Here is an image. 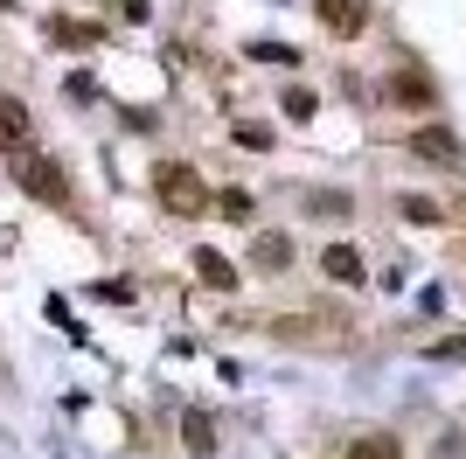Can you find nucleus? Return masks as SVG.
<instances>
[{
    "label": "nucleus",
    "mask_w": 466,
    "mask_h": 459,
    "mask_svg": "<svg viewBox=\"0 0 466 459\" xmlns=\"http://www.w3.org/2000/svg\"><path fill=\"white\" fill-rule=\"evenodd\" d=\"M390 91H397V105H425L431 84H425V70H397V84H390Z\"/></svg>",
    "instance_id": "11"
},
{
    "label": "nucleus",
    "mask_w": 466,
    "mask_h": 459,
    "mask_svg": "<svg viewBox=\"0 0 466 459\" xmlns=\"http://www.w3.org/2000/svg\"><path fill=\"white\" fill-rule=\"evenodd\" d=\"M154 189H160V209H167V216H202V209H209V181H202L188 160H160Z\"/></svg>",
    "instance_id": "1"
},
{
    "label": "nucleus",
    "mask_w": 466,
    "mask_h": 459,
    "mask_svg": "<svg viewBox=\"0 0 466 459\" xmlns=\"http://www.w3.org/2000/svg\"><path fill=\"white\" fill-rule=\"evenodd\" d=\"M0 7H7V0H0Z\"/></svg>",
    "instance_id": "17"
},
{
    "label": "nucleus",
    "mask_w": 466,
    "mask_h": 459,
    "mask_svg": "<svg viewBox=\"0 0 466 459\" xmlns=\"http://www.w3.org/2000/svg\"><path fill=\"white\" fill-rule=\"evenodd\" d=\"M349 459H404V445L390 439V432H362V439L349 445Z\"/></svg>",
    "instance_id": "9"
},
{
    "label": "nucleus",
    "mask_w": 466,
    "mask_h": 459,
    "mask_svg": "<svg viewBox=\"0 0 466 459\" xmlns=\"http://www.w3.org/2000/svg\"><path fill=\"white\" fill-rule=\"evenodd\" d=\"M307 209L313 216H341V209H349V195H307Z\"/></svg>",
    "instance_id": "14"
},
{
    "label": "nucleus",
    "mask_w": 466,
    "mask_h": 459,
    "mask_svg": "<svg viewBox=\"0 0 466 459\" xmlns=\"http://www.w3.org/2000/svg\"><path fill=\"white\" fill-rule=\"evenodd\" d=\"M251 265H258V271H286V265H292V237L265 230V237H258V250H251Z\"/></svg>",
    "instance_id": "8"
},
{
    "label": "nucleus",
    "mask_w": 466,
    "mask_h": 459,
    "mask_svg": "<svg viewBox=\"0 0 466 459\" xmlns=\"http://www.w3.org/2000/svg\"><path fill=\"white\" fill-rule=\"evenodd\" d=\"M286 118H313V91H299V84H292V91H286Z\"/></svg>",
    "instance_id": "13"
},
{
    "label": "nucleus",
    "mask_w": 466,
    "mask_h": 459,
    "mask_svg": "<svg viewBox=\"0 0 466 459\" xmlns=\"http://www.w3.org/2000/svg\"><path fill=\"white\" fill-rule=\"evenodd\" d=\"M431 355H439V362H466V334H460V342H439Z\"/></svg>",
    "instance_id": "16"
},
{
    "label": "nucleus",
    "mask_w": 466,
    "mask_h": 459,
    "mask_svg": "<svg viewBox=\"0 0 466 459\" xmlns=\"http://www.w3.org/2000/svg\"><path fill=\"white\" fill-rule=\"evenodd\" d=\"M410 153L431 160V168H460V160H466V147L452 139V126H425V133H410Z\"/></svg>",
    "instance_id": "4"
},
{
    "label": "nucleus",
    "mask_w": 466,
    "mask_h": 459,
    "mask_svg": "<svg viewBox=\"0 0 466 459\" xmlns=\"http://www.w3.org/2000/svg\"><path fill=\"white\" fill-rule=\"evenodd\" d=\"M15 181L35 195V202H56V209L70 202V174H63L49 153H15Z\"/></svg>",
    "instance_id": "2"
},
{
    "label": "nucleus",
    "mask_w": 466,
    "mask_h": 459,
    "mask_svg": "<svg viewBox=\"0 0 466 459\" xmlns=\"http://www.w3.org/2000/svg\"><path fill=\"white\" fill-rule=\"evenodd\" d=\"M313 15L328 21L334 36H362L370 28V0H313Z\"/></svg>",
    "instance_id": "5"
},
{
    "label": "nucleus",
    "mask_w": 466,
    "mask_h": 459,
    "mask_svg": "<svg viewBox=\"0 0 466 459\" xmlns=\"http://www.w3.org/2000/svg\"><path fill=\"white\" fill-rule=\"evenodd\" d=\"M237 147H272V126H258V118H237Z\"/></svg>",
    "instance_id": "12"
},
{
    "label": "nucleus",
    "mask_w": 466,
    "mask_h": 459,
    "mask_svg": "<svg viewBox=\"0 0 466 459\" xmlns=\"http://www.w3.org/2000/svg\"><path fill=\"white\" fill-rule=\"evenodd\" d=\"M0 153H35V118L7 91H0Z\"/></svg>",
    "instance_id": "3"
},
{
    "label": "nucleus",
    "mask_w": 466,
    "mask_h": 459,
    "mask_svg": "<svg viewBox=\"0 0 466 459\" xmlns=\"http://www.w3.org/2000/svg\"><path fill=\"white\" fill-rule=\"evenodd\" d=\"M320 265H328V279H341V286H362V250L355 244H328Z\"/></svg>",
    "instance_id": "7"
},
{
    "label": "nucleus",
    "mask_w": 466,
    "mask_h": 459,
    "mask_svg": "<svg viewBox=\"0 0 466 459\" xmlns=\"http://www.w3.org/2000/svg\"><path fill=\"white\" fill-rule=\"evenodd\" d=\"M195 279L216 286V292H237V265H230V258H216L209 244H195Z\"/></svg>",
    "instance_id": "6"
},
{
    "label": "nucleus",
    "mask_w": 466,
    "mask_h": 459,
    "mask_svg": "<svg viewBox=\"0 0 466 459\" xmlns=\"http://www.w3.org/2000/svg\"><path fill=\"white\" fill-rule=\"evenodd\" d=\"M181 439H188V453H216V424H209V411H188V418H181Z\"/></svg>",
    "instance_id": "10"
},
{
    "label": "nucleus",
    "mask_w": 466,
    "mask_h": 459,
    "mask_svg": "<svg viewBox=\"0 0 466 459\" xmlns=\"http://www.w3.org/2000/svg\"><path fill=\"white\" fill-rule=\"evenodd\" d=\"M216 209L230 216V223H244V216H251V195H237V189H230V195H223V202H216Z\"/></svg>",
    "instance_id": "15"
}]
</instances>
